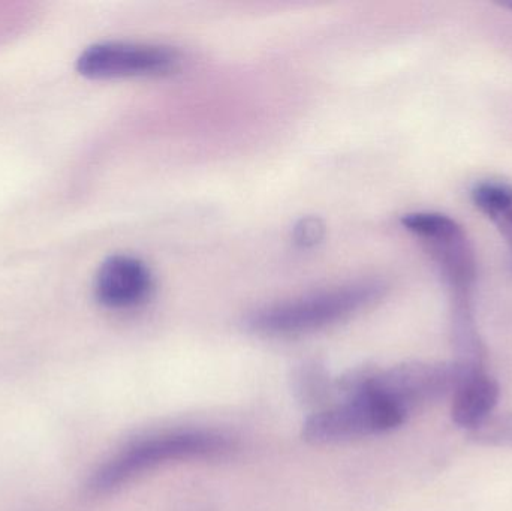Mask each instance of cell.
Returning a JSON list of instances; mask_svg holds the SVG:
<instances>
[{
	"mask_svg": "<svg viewBox=\"0 0 512 511\" xmlns=\"http://www.w3.org/2000/svg\"><path fill=\"white\" fill-rule=\"evenodd\" d=\"M376 281L358 282L333 290L319 291L300 299L267 306L252 314L248 326L264 335H298L324 329L346 320L373 305L384 294Z\"/></svg>",
	"mask_w": 512,
	"mask_h": 511,
	"instance_id": "cell-1",
	"label": "cell"
},
{
	"mask_svg": "<svg viewBox=\"0 0 512 511\" xmlns=\"http://www.w3.org/2000/svg\"><path fill=\"white\" fill-rule=\"evenodd\" d=\"M230 447L225 438L209 432H176L135 443L96 471L89 488L96 494L114 491L158 465L197 456L218 455Z\"/></svg>",
	"mask_w": 512,
	"mask_h": 511,
	"instance_id": "cell-2",
	"label": "cell"
},
{
	"mask_svg": "<svg viewBox=\"0 0 512 511\" xmlns=\"http://www.w3.org/2000/svg\"><path fill=\"white\" fill-rule=\"evenodd\" d=\"M402 225L426 246L448 285L451 303H472L477 258L465 228L439 212L408 213Z\"/></svg>",
	"mask_w": 512,
	"mask_h": 511,
	"instance_id": "cell-3",
	"label": "cell"
},
{
	"mask_svg": "<svg viewBox=\"0 0 512 511\" xmlns=\"http://www.w3.org/2000/svg\"><path fill=\"white\" fill-rule=\"evenodd\" d=\"M484 371V369H483ZM472 369L457 362L406 363L372 375L366 393L390 402L408 416L412 410L453 396Z\"/></svg>",
	"mask_w": 512,
	"mask_h": 511,
	"instance_id": "cell-4",
	"label": "cell"
},
{
	"mask_svg": "<svg viewBox=\"0 0 512 511\" xmlns=\"http://www.w3.org/2000/svg\"><path fill=\"white\" fill-rule=\"evenodd\" d=\"M406 414L373 393L348 399L319 411L304 423L303 438L310 444H333L391 431Z\"/></svg>",
	"mask_w": 512,
	"mask_h": 511,
	"instance_id": "cell-5",
	"label": "cell"
},
{
	"mask_svg": "<svg viewBox=\"0 0 512 511\" xmlns=\"http://www.w3.org/2000/svg\"><path fill=\"white\" fill-rule=\"evenodd\" d=\"M179 65V53L173 48L135 42H99L77 59L78 72L96 80L159 77L171 74Z\"/></svg>",
	"mask_w": 512,
	"mask_h": 511,
	"instance_id": "cell-6",
	"label": "cell"
},
{
	"mask_svg": "<svg viewBox=\"0 0 512 511\" xmlns=\"http://www.w3.org/2000/svg\"><path fill=\"white\" fill-rule=\"evenodd\" d=\"M153 276L149 267L131 255H113L95 276V296L110 309H129L149 299Z\"/></svg>",
	"mask_w": 512,
	"mask_h": 511,
	"instance_id": "cell-7",
	"label": "cell"
},
{
	"mask_svg": "<svg viewBox=\"0 0 512 511\" xmlns=\"http://www.w3.org/2000/svg\"><path fill=\"white\" fill-rule=\"evenodd\" d=\"M499 384L484 371L468 375L453 395L451 417L460 428H480L490 419L499 401Z\"/></svg>",
	"mask_w": 512,
	"mask_h": 511,
	"instance_id": "cell-8",
	"label": "cell"
},
{
	"mask_svg": "<svg viewBox=\"0 0 512 511\" xmlns=\"http://www.w3.org/2000/svg\"><path fill=\"white\" fill-rule=\"evenodd\" d=\"M471 197L512 251V186L499 180H484L472 188Z\"/></svg>",
	"mask_w": 512,
	"mask_h": 511,
	"instance_id": "cell-9",
	"label": "cell"
},
{
	"mask_svg": "<svg viewBox=\"0 0 512 511\" xmlns=\"http://www.w3.org/2000/svg\"><path fill=\"white\" fill-rule=\"evenodd\" d=\"M294 383L298 398L307 405L322 404L336 390L325 369L316 363L301 366L295 374Z\"/></svg>",
	"mask_w": 512,
	"mask_h": 511,
	"instance_id": "cell-10",
	"label": "cell"
},
{
	"mask_svg": "<svg viewBox=\"0 0 512 511\" xmlns=\"http://www.w3.org/2000/svg\"><path fill=\"white\" fill-rule=\"evenodd\" d=\"M471 435L478 443L512 447V414L495 417V419L490 417L480 428L472 431Z\"/></svg>",
	"mask_w": 512,
	"mask_h": 511,
	"instance_id": "cell-11",
	"label": "cell"
},
{
	"mask_svg": "<svg viewBox=\"0 0 512 511\" xmlns=\"http://www.w3.org/2000/svg\"><path fill=\"white\" fill-rule=\"evenodd\" d=\"M322 236V225L316 219H304L295 230V239L301 245H313Z\"/></svg>",
	"mask_w": 512,
	"mask_h": 511,
	"instance_id": "cell-12",
	"label": "cell"
},
{
	"mask_svg": "<svg viewBox=\"0 0 512 511\" xmlns=\"http://www.w3.org/2000/svg\"><path fill=\"white\" fill-rule=\"evenodd\" d=\"M507 8L512 9V3H510V5H507Z\"/></svg>",
	"mask_w": 512,
	"mask_h": 511,
	"instance_id": "cell-13",
	"label": "cell"
}]
</instances>
